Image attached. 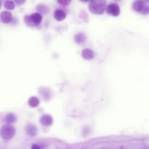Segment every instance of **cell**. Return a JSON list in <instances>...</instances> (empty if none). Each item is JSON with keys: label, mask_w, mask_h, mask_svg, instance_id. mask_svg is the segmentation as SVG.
Wrapping results in <instances>:
<instances>
[{"label": "cell", "mask_w": 149, "mask_h": 149, "mask_svg": "<svg viewBox=\"0 0 149 149\" xmlns=\"http://www.w3.org/2000/svg\"><path fill=\"white\" fill-rule=\"evenodd\" d=\"M15 132L14 127L9 124L3 125L0 129V133L2 137L6 140L12 138L14 136Z\"/></svg>", "instance_id": "cell-4"}, {"label": "cell", "mask_w": 149, "mask_h": 149, "mask_svg": "<svg viewBox=\"0 0 149 149\" xmlns=\"http://www.w3.org/2000/svg\"><path fill=\"white\" fill-rule=\"evenodd\" d=\"M54 17L57 21H61L65 18L66 14L63 10L61 9H57L54 12Z\"/></svg>", "instance_id": "cell-12"}, {"label": "cell", "mask_w": 149, "mask_h": 149, "mask_svg": "<svg viewBox=\"0 0 149 149\" xmlns=\"http://www.w3.org/2000/svg\"><path fill=\"white\" fill-rule=\"evenodd\" d=\"M2 5V2L0 0V8H1Z\"/></svg>", "instance_id": "cell-22"}, {"label": "cell", "mask_w": 149, "mask_h": 149, "mask_svg": "<svg viewBox=\"0 0 149 149\" xmlns=\"http://www.w3.org/2000/svg\"><path fill=\"white\" fill-rule=\"evenodd\" d=\"M39 121L40 124L45 126H50L53 123V119L52 117L48 114H44L40 117Z\"/></svg>", "instance_id": "cell-7"}, {"label": "cell", "mask_w": 149, "mask_h": 149, "mask_svg": "<svg viewBox=\"0 0 149 149\" xmlns=\"http://www.w3.org/2000/svg\"><path fill=\"white\" fill-rule=\"evenodd\" d=\"M40 102L39 99L37 97L33 96L30 97L28 100V103L30 107L34 108L38 106Z\"/></svg>", "instance_id": "cell-15"}, {"label": "cell", "mask_w": 149, "mask_h": 149, "mask_svg": "<svg viewBox=\"0 0 149 149\" xmlns=\"http://www.w3.org/2000/svg\"><path fill=\"white\" fill-rule=\"evenodd\" d=\"M107 7V2L104 0H93L90 1L88 6L89 10L97 15L103 14Z\"/></svg>", "instance_id": "cell-1"}, {"label": "cell", "mask_w": 149, "mask_h": 149, "mask_svg": "<svg viewBox=\"0 0 149 149\" xmlns=\"http://www.w3.org/2000/svg\"><path fill=\"white\" fill-rule=\"evenodd\" d=\"M148 1H134L132 5V8L135 12L143 15L148 14L149 12Z\"/></svg>", "instance_id": "cell-2"}, {"label": "cell", "mask_w": 149, "mask_h": 149, "mask_svg": "<svg viewBox=\"0 0 149 149\" xmlns=\"http://www.w3.org/2000/svg\"><path fill=\"white\" fill-rule=\"evenodd\" d=\"M38 93L40 97L45 101H49L52 96V91L49 88L41 86L38 90Z\"/></svg>", "instance_id": "cell-6"}, {"label": "cell", "mask_w": 149, "mask_h": 149, "mask_svg": "<svg viewBox=\"0 0 149 149\" xmlns=\"http://www.w3.org/2000/svg\"><path fill=\"white\" fill-rule=\"evenodd\" d=\"M31 149H40V148L37 144H34L32 145Z\"/></svg>", "instance_id": "cell-19"}, {"label": "cell", "mask_w": 149, "mask_h": 149, "mask_svg": "<svg viewBox=\"0 0 149 149\" xmlns=\"http://www.w3.org/2000/svg\"><path fill=\"white\" fill-rule=\"evenodd\" d=\"M25 129L27 134L31 136H35L38 132V129L36 126L31 124H29L26 125Z\"/></svg>", "instance_id": "cell-9"}, {"label": "cell", "mask_w": 149, "mask_h": 149, "mask_svg": "<svg viewBox=\"0 0 149 149\" xmlns=\"http://www.w3.org/2000/svg\"><path fill=\"white\" fill-rule=\"evenodd\" d=\"M80 17L84 21L88 22V17L86 12L84 10H82L79 14Z\"/></svg>", "instance_id": "cell-17"}, {"label": "cell", "mask_w": 149, "mask_h": 149, "mask_svg": "<svg viewBox=\"0 0 149 149\" xmlns=\"http://www.w3.org/2000/svg\"><path fill=\"white\" fill-rule=\"evenodd\" d=\"M0 17L1 21L3 23H8L12 20V15L11 13L9 11H3L1 13Z\"/></svg>", "instance_id": "cell-8"}, {"label": "cell", "mask_w": 149, "mask_h": 149, "mask_svg": "<svg viewBox=\"0 0 149 149\" xmlns=\"http://www.w3.org/2000/svg\"><path fill=\"white\" fill-rule=\"evenodd\" d=\"M81 55L83 58L86 60H91L94 57V54L93 51L88 48L84 49L82 51Z\"/></svg>", "instance_id": "cell-10"}, {"label": "cell", "mask_w": 149, "mask_h": 149, "mask_svg": "<svg viewBox=\"0 0 149 149\" xmlns=\"http://www.w3.org/2000/svg\"><path fill=\"white\" fill-rule=\"evenodd\" d=\"M16 116L14 114L9 113L6 115L5 120L8 124H10L15 123L16 120Z\"/></svg>", "instance_id": "cell-14"}, {"label": "cell", "mask_w": 149, "mask_h": 149, "mask_svg": "<svg viewBox=\"0 0 149 149\" xmlns=\"http://www.w3.org/2000/svg\"><path fill=\"white\" fill-rule=\"evenodd\" d=\"M42 15L38 13H36L29 15L25 16L24 20L27 26L33 27L39 25L42 22Z\"/></svg>", "instance_id": "cell-3"}, {"label": "cell", "mask_w": 149, "mask_h": 149, "mask_svg": "<svg viewBox=\"0 0 149 149\" xmlns=\"http://www.w3.org/2000/svg\"><path fill=\"white\" fill-rule=\"evenodd\" d=\"M15 1L18 5H21L24 3L25 1V0H15Z\"/></svg>", "instance_id": "cell-20"}, {"label": "cell", "mask_w": 149, "mask_h": 149, "mask_svg": "<svg viewBox=\"0 0 149 149\" xmlns=\"http://www.w3.org/2000/svg\"><path fill=\"white\" fill-rule=\"evenodd\" d=\"M106 10L107 13L114 17L118 16L120 13L119 6L115 3H111L108 4Z\"/></svg>", "instance_id": "cell-5"}, {"label": "cell", "mask_w": 149, "mask_h": 149, "mask_svg": "<svg viewBox=\"0 0 149 149\" xmlns=\"http://www.w3.org/2000/svg\"><path fill=\"white\" fill-rule=\"evenodd\" d=\"M86 36L85 34L82 33H77L74 36V40L78 44L80 45L86 41Z\"/></svg>", "instance_id": "cell-13"}, {"label": "cell", "mask_w": 149, "mask_h": 149, "mask_svg": "<svg viewBox=\"0 0 149 149\" xmlns=\"http://www.w3.org/2000/svg\"><path fill=\"white\" fill-rule=\"evenodd\" d=\"M36 9L38 13L41 15H45L50 11L49 7L46 5L43 4H39L36 7Z\"/></svg>", "instance_id": "cell-11"}, {"label": "cell", "mask_w": 149, "mask_h": 149, "mask_svg": "<svg viewBox=\"0 0 149 149\" xmlns=\"http://www.w3.org/2000/svg\"><path fill=\"white\" fill-rule=\"evenodd\" d=\"M82 1V2H86L89 1H85V0H81V1Z\"/></svg>", "instance_id": "cell-21"}, {"label": "cell", "mask_w": 149, "mask_h": 149, "mask_svg": "<svg viewBox=\"0 0 149 149\" xmlns=\"http://www.w3.org/2000/svg\"><path fill=\"white\" fill-rule=\"evenodd\" d=\"M58 4L63 6H66L68 5L71 3L70 0H58L57 1Z\"/></svg>", "instance_id": "cell-18"}, {"label": "cell", "mask_w": 149, "mask_h": 149, "mask_svg": "<svg viewBox=\"0 0 149 149\" xmlns=\"http://www.w3.org/2000/svg\"><path fill=\"white\" fill-rule=\"evenodd\" d=\"M4 7L8 10H13L15 7V2L13 1L7 0L4 3Z\"/></svg>", "instance_id": "cell-16"}]
</instances>
